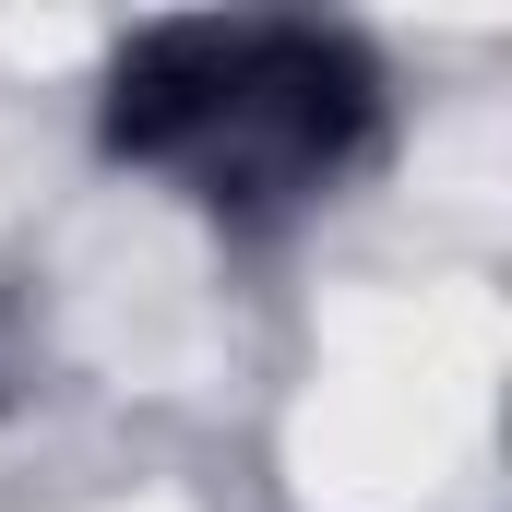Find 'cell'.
I'll list each match as a JSON object with an SVG mask.
<instances>
[{"mask_svg": "<svg viewBox=\"0 0 512 512\" xmlns=\"http://www.w3.org/2000/svg\"><path fill=\"white\" fill-rule=\"evenodd\" d=\"M96 143L215 227H286L382 155V60L322 12H155L108 48Z\"/></svg>", "mask_w": 512, "mask_h": 512, "instance_id": "1", "label": "cell"}]
</instances>
